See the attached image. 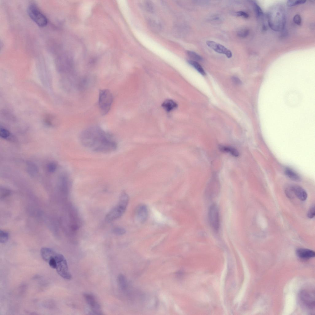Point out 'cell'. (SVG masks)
Here are the masks:
<instances>
[{"label": "cell", "instance_id": "6da1fadb", "mask_svg": "<svg viewBox=\"0 0 315 315\" xmlns=\"http://www.w3.org/2000/svg\"><path fill=\"white\" fill-rule=\"evenodd\" d=\"M79 138L83 146L96 152H111L117 147L113 136L97 126L85 129L81 133Z\"/></svg>", "mask_w": 315, "mask_h": 315}, {"label": "cell", "instance_id": "7a4b0ae2", "mask_svg": "<svg viewBox=\"0 0 315 315\" xmlns=\"http://www.w3.org/2000/svg\"><path fill=\"white\" fill-rule=\"evenodd\" d=\"M129 201L128 194L124 192L121 194L118 204L106 214V220L110 222L121 217L124 213Z\"/></svg>", "mask_w": 315, "mask_h": 315}, {"label": "cell", "instance_id": "3957f363", "mask_svg": "<svg viewBox=\"0 0 315 315\" xmlns=\"http://www.w3.org/2000/svg\"><path fill=\"white\" fill-rule=\"evenodd\" d=\"M113 101V94L109 90L106 89L100 90L98 105L102 115H105L109 112L111 107Z\"/></svg>", "mask_w": 315, "mask_h": 315}, {"label": "cell", "instance_id": "277c9868", "mask_svg": "<svg viewBox=\"0 0 315 315\" xmlns=\"http://www.w3.org/2000/svg\"><path fill=\"white\" fill-rule=\"evenodd\" d=\"M54 257L57 262L56 269L58 273L63 278L70 280L72 276L69 271L67 262L64 257L56 252Z\"/></svg>", "mask_w": 315, "mask_h": 315}, {"label": "cell", "instance_id": "5b68a950", "mask_svg": "<svg viewBox=\"0 0 315 315\" xmlns=\"http://www.w3.org/2000/svg\"><path fill=\"white\" fill-rule=\"evenodd\" d=\"M27 12L30 18L39 26L44 27L47 25V18L35 5L31 4L29 5Z\"/></svg>", "mask_w": 315, "mask_h": 315}, {"label": "cell", "instance_id": "8992f818", "mask_svg": "<svg viewBox=\"0 0 315 315\" xmlns=\"http://www.w3.org/2000/svg\"><path fill=\"white\" fill-rule=\"evenodd\" d=\"M208 219L209 225L215 232L219 230L220 219L219 210L217 205L215 203L211 205L208 211Z\"/></svg>", "mask_w": 315, "mask_h": 315}, {"label": "cell", "instance_id": "52a82bcc", "mask_svg": "<svg viewBox=\"0 0 315 315\" xmlns=\"http://www.w3.org/2000/svg\"><path fill=\"white\" fill-rule=\"evenodd\" d=\"M299 300L303 307L309 310L314 309V294L312 292L307 290L301 291L299 294Z\"/></svg>", "mask_w": 315, "mask_h": 315}, {"label": "cell", "instance_id": "ba28073f", "mask_svg": "<svg viewBox=\"0 0 315 315\" xmlns=\"http://www.w3.org/2000/svg\"><path fill=\"white\" fill-rule=\"evenodd\" d=\"M208 183L205 190V197L208 200L214 199L218 195L220 189L219 182L217 179L213 177Z\"/></svg>", "mask_w": 315, "mask_h": 315}, {"label": "cell", "instance_id": "9c48e42d", "mask_svg": "<svg viewBox=\"0 0 315 315\" xmlns=\"http://www.w3.org/2000/svg\"><path fill=\"white\" fill-rule=\"evenodd\" d=\"M206 44L216 52L224 54L229 58L232 57V54L231 51L222 45L211 40L207 41Z\"/></svg>", "mask_w": 315, "mask_h": 315}, {"label": "cell", "instance_id": "30bf717a", "mask_svg": "<svg viewBox=\"0 0 315 315\" xmlns=\"http://www.w3.org/2000/svg\"><path fill=\"white\" fill-rule=\"evenodd\" d=\"M84 298L92 311L97 314H102L101 307L94 296L90 294L85 293Z\"/></svg>", "mask_w": 315, "mask_h": 315}, {"label": "cell", "instance_id": "8fae6325", "mask_svg": "<svg viewBox=\"0 0 315 315\" xmlns=\"http://www.w3.org/2000/svg\"><path fill=\"white\" fill-rule=\"evenodd\" d=\"M148 216V209L147 206L144 204L138 205L135 210V217L137 220L141 223L145 222Z\"/></svg>", "mask_w": 315, "mask_h": 315}, {"label": "cell", "instance_id": "7c38bea8", "mask_svg": "<svg viewBox=\"0 0 315 315\" xmlns=\"http://www.w3.org/2000/svg\"><path fill=\"white\" fill-rule=\"evenodd\" d=\"M293 194L299 200L302 201L305 200L307 197V194L305 190L301 187L294 185L290 187Z\"/></svg>", "mask_w": 315, "mask_h": 315}, {"label": "cell", "instance_id": "4fadbf2b", "mask_svg": "<svg viewBox=\"0 0 315 315\" xmlns=\"http://www.w3.org/2000/svg\"><path fill=\"white\" fill-rule=\"evenodd\" d=\"M296 254L299 258L303 259H309L314 257L315 256V253L313 251L305 248L297 249Z\"/></svg>", "mask_w": 315, "mask_h": 315}, {"label": "cell", "instance_id": "5bb4252c", "mask_svg": "<svg viewBox=\"0 0 315 315\" xmlns=\"http://www.w3.org/2000/svg\"><path fill=\"white\" fill-rule=\"evenodd\" d=\"M219 148L220 151L224 153H228L232 155L237 157L239 155V153L235 148L228 146H220Z\"/></svg>", "mask_w": 315, "mask_h": 315}, {"label": "cell", "instance_id": "9a60e30c", "mask_svg": "<svg viewBox=\"0 0 315 315\" xmlns=\"http://www.w3.org/2000/svg\"><path fill=\"white\" fill-rule=\"evenodd\" d=\"M26 168L29 174L32 177H34L38 174V172L37 166L31 161L27 162L26 165Z\"/></svg>", "mask_w": 315, "mask_h": 315}, {"label": "cell", "instance_id": "2e32d148", "mask_svg": "<svg viewBox=\"0 0 315 315\" xmlns=\"http://www.w3.org/2000/svg\"><path fill=\"white\" fill-rule=\"evenodd\" d=\"M162 106L166 111L169 112L176 108L177 105L173 100L167 99L163 103Z\"/></svg>", "mask_w": 315, "mask_h": 315}, {"label": "cell", "instance_id": "e0dca14e", "mask_svg": "<svg viewBox=\"0 0 315 315\" xmlns=\"http://www.w3.org/2000/svg\"><path fill=\"white\" fill-rule=\"evenodd\" d=\"M285 175L291 180L296 181H299L301 180L300 176L295 171L289 168L285 170Z\"/></svg>", "mask_w": 315, "mask_h": 315}, {"label": "cell", "instance_id": "ac0fdd59", "mask_svg": "<svg viewBox=\"0 0 315 315\" xmlns=\"http://www.w3.org/2000/svg\"><path fill=\"white\" fill-rule=\"evenodd\" d=\"M188 62L200 74L203 75H205L206 74L203 68L197 62L194 60H189L188 61Z\"/></svg>", "mask_w": 315, "mask_h": 315}, {"label": "cell", "instance_id": "d6986e66", "mask_svg": "<svg viewBox=\"0 0 315 315\" xmlns=\"http://www.w3.org/2000/svg\"><path fill=\"white\" fill-rule=\"evenodd\" d=\"M117 280L120 287L122 289H126L127 286V283L125 276L122 274H120L118 277Z\"/></svg>", "mask_w": 315, "mask_h": 315}, {"label": "cell", "instance_id": "ffe728a7", "mask_svg": "<svg viewBox=\"0 0 315 315\" xmlns=\"http://www.w3.org/2000/svg\"><path fill=\"white\" fill-rule=\"evenodd\" d=\"M58 167V165L57 163L53 161H51L48 163L46 166V169L47 171L50 173H52L55 172Z\"/></svg>", "mask_w": 315, "mask_h": 315}, {"label": "cell", "instance_id": "44dd1931", "mask_svg": "<svg viewBox=\"0 0 315 315\" xmlns=\"http://www.w3.org/2000/svg\"><path fill=\"white\" fill-rule=\"evenodd\" d=\"M188 55L194 60L197 61H201L203 60L202 58L196 53L190 51L187 52Z\"/></svg>", "mask_w": 315, "mask_h": 315}, {"label": "cell", "instance_id": "7402d4cb", "mask_svg": "<svg viewBox=\"0 0 315 315\" xmlns=\"http://www.w3.org/2000/svg\"><path fill=\"white\" fill-rule=\"evenodd\" d=\"M306 1V0H289L287 1V5L288 6L291 7L304 4Z\"/></svg>", "mask_w": 315, "mask_h": 315}, {"label": "cell", "instance_id": "603a6c76", "mask_svg": "<svg viewBox=\"0 0 315 315\" xmlns=\"http://www.w3.org/2000/svg\"><path fill=\"white\" fill-rule=\"evenodd\" d=\"M10 135L11 134L9 131L3 127L0 128V136L1 138L6 139L9 138Z\"/></svg>", "mask_w": 315, "mask_h": 315}, {"label": "cell", "instance_id": "cb8c5ba5", "mask_svg": "<svg viewBox=\"0 0 315 315\" xmlns=\"http://www.w3.org/2000/svg\"><path fill=\"white\" fill-rule=\"evenodd\" d=\"M8 238V233L6 231L0 230V242L1 243L6 242Z\"/></svg>", "mask_w": 315, "mask_h": 315}, {"label": "cell", "instance_id": "d4e9b609", "mask_svg": "<svg viewBox=\"0 0 315 315\" xmlns=\"http://www.w3.org/2000/svg\"><path fill=\"white\" fill-rule=\"evenodd\" d=\"M113 232L117 235H122L126 233L125 229L123 228L116 227L114 228L112 230Z\"/></svg>", "mask_w": 315, "mask_h": 315}, {"label": "cell", "instance_id": "484cf974", "mask_svg": "<svg viewBox=\"0 0 315 315\" xmlns=\"http://www.w3.org/2000/svg\"><path fill=\"white\" fill-rule=\"evenodd\" d=\"M249 34V30L246 29L241 30L237 32V36L240 38H245Z\"/></svg>", "mask_w": 315, "mask_h": 315}, {"label": "cell", "instance_id": "4316f807", "mask_svg": "<svg viewBox=\"0 0 315 315\" xmlns=\"http://www.w3.org/2000/svg\"><path fill=\"white\" fill-rule=\"evenodd\" d=\"M10 193V191L8 189L5 188L1 189L0 197L1 198L5 197L9 195Z\"/></svg>", "mask_w": 315, "mask_h": 315}, {"label": "cell", "instance_id": "83f0119b", "mask_svg": "<svg viewBox=\"0 0 315 315\" xmlns=\"http://www.w3.org/2000/svg\"><path fill=\"white\" fill-rule=\"evenodd\" d=\"M315 215V207L313 205L308 210L307 216L309 218H313Z\"/></svg>", "mask_w": 315, "mask_h": 315}, {"label": "cell", "instance_id": "f1b7e54d", "mask_svg": "<svg viewBox=\"0 0 315 315\" xmlns=\"http://www.w3.org/2000/svg\"><path fill=\"white\" fill-rule=\"evenodd\" d=\"M293 20L295 23L300 25L301 23V18L299 14H296L293 17Z\"/></svg>", "mask_w": 315, "mask_h": 315}, {"label": "cell", "instance_id": "f546056e", "mask_svg": "<svg viewBox=\"0 0 315 315\" xmlns=\"http://www.w3.org/2000/svg\"><path fill=\"white\" fill-rule=\"evenodd\" d=\"M255 13L257 15L259 16L262 15V11L260 7L255 3H254Z\"/></svg>", "mask_w": 315, "mask_h": 315}, {"label": "cell", "instance_id": "4dcf8cb0", "mask_svg": "<svg viewBox=\"0 0 315 315\" xmlns=\"http://www.w3.org/2000/svg\"><path fill=\"white\" fill-rule=\"evenodd\" d=\"M236 15L238 16H242L245 18H247L249 17V15L245 12L242 11H239L236 13Z\"/></svg>", "mask_w": 315, "mask_h": 315}, {"label": "cell", "instance_id": "1f68e13d", "mask_svg": "<svg viewBox=\"0 0 315 315\" xmlns=\"http://www.w3.org/2000/svg\"><path fill=\"white\" fill-rule=\"evenodd\" d=\"M232 80L233 83L236 84L241 85V84L242 82L237 77L234 76L232 77Z\"/></svg>", "mask_w": 315, "mask_h": 315}]
</instances>
